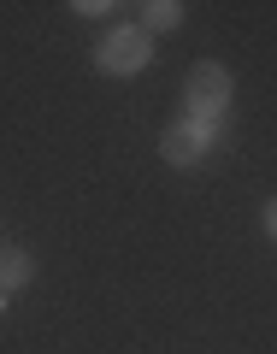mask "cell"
<instances>
[{"instance_id":"cell-6","label":"cell","mask_w":277,"mask_h":354,"mask_svg":"<svg viewBox=\"0 0 277 354\" xmlns=\"http://www.w3.org/2000/svg\"><path fill=\"white\" fill-rule=\"evenodd\" d=\"M265 230L277 236V201H265Z\"/></svg>"},{"instance_id":"cell-7","label":"cell","mask_w":277,"mask_h":354,"mask_svg":"<svg viewBox=\"0 0 277 354\" xmlns=\"http://www.w3.org/2000/svg\"><path fill=\"white\" fill-rule=\"evenodd\" d=\"M0 301H6V295H0Z\"/></svg>"},{"instance_id":"cell-1","label":"cell","mask_w":277,"mask_h":354,"mask_svg":"<svg viewBox=\"0 0 277 354\" xmlns=\"http://www.w3.org/2000/svg\"><path fill=\"white\" fill-rule=\"evenodd\" d=\"M183 106H189L195 124H218V113L230 106V71L225 65H195L189 83H183Z\"/></svg>"},{"instance_id":"cell-2","label":"cell","mask_w":277,"mask_h":354,"mask_svg":"<svg viewBox=\"0 0 277 354\" xmlns=\"http://www.w3.org/2000/svg\"><path fill=\"white\" fill-rule=\"evenodd\" d=\"M148 59H153L148 30H113L106 48H101V71H106V77H136Z\"/></svg>"},{"instance_id":"cell-3","label":"cell","mask_w":277,"mask_h":354,"mask_svg":"<svg viewBox=\"0 0 277 354\" xmlns=\"http://www.w3.org/2000/svg\"><path fill=\"white\" fill-rule=\"evenodd\" d=\"M207 148H213V124H195V118L171 124V130H165V142H160V153L171 165H201Z\"/></svg>"},{"instance_id":"cell-5","label":"cell","mask_w":277,"mask_h":354,"mask_svg":"<svg viewBox=\"0 0 277 354\" xmlns=\"http://www.w3.org/2000/svg\"><path fill=\"white\" fill-rule=\"evenodd\" d=\"M177 18H183L177 0H153V6H142V24H148V30H177Z\"/></svg>"},{"instance_id":"cell-4","label":"cell","mask_w":277,"mask_h":354,"mask_svg":"<svg viewBox=\"0 0 277 354\" xmlns=\"http://www.w3.org/2000/svg\"><path fill=\"white\" fill-rule=\"evenodd\" d=\"M30 278V254L24 248H0V295H12Z\"/></svg>"}]
</instances>
